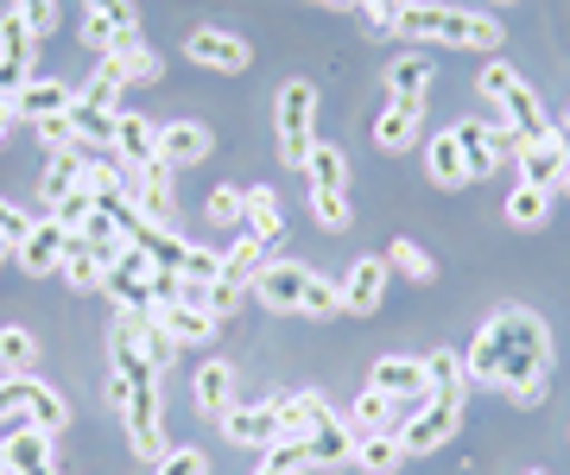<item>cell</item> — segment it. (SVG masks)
Listing matches in <instances>:
<instances>
[{
	"label": "cell",
	"mask_w": 570,
	"mask_h": 475,
	"mask_svg": "<svg viewBox=\"0 0 570 475\" xmlns=\"http://www.w3.org/2000/svg\"><path fill=\"white\" fill-rule=\"evenodd\" d=\"M387 7H400V13H406V7H419V0H387Z\"/></svg>",
	"instance_id": "obj_59"
},
{
	"label": "cell",
	"mask_w": 570,
	"mask_h": 475,
	"mask_svg": "<svg viewBox=\"0 0 570 475\" xmlns=\"http://www.w3.org/2000/svg\"><path fill=\"white\" fill-rule=\"evenodd\" d=\"M273 115H279V159H285L292 171H305L311 146H317V83L292 77V83L279 89Z\"/></svg>",
	"instance_id": "obj_6"
},
{
	"label": "cell",
	"mask_w": 570,
	"mask_h": 475,
	"mask_svg": "<svg viewBox=\"0 0 570 475\" xmlns=\"http://www.w3.org/2000/svg\"><path fill=\"white\" fill-rule=\"evenodd\" d=\"M77 39L89 44L96 58H108V51H115V32H108V26L96 20V13H89V7H82V20H77Z\"/></svg>",
	"instance_id": "obj_52"
},
{
	"label": "cell",
	"mask_w": 570,
	"mask_h": 475,
	"mask_svg": "<svg viewBox=\"0 0 570 475\" xmlns=\"http://www.w3.org/2000/svg\"><path fill=\"white\" fill-rule=\"evenodd\" d=\"M102 291H108V298H115L121 310H153V298H159V260H153L146 248H134V241H127L121 260L108 267Z\"/></svg>",
	"instance_id": "obj_10"
},
{
	"label": "cell",
	"mask_w": 570,
	"mask_h": 475,
	"mask_svg": "<svg viewBox=\"0 0 570 475\" xmlns=\"http://www.w3.org/2000/svg\"><path fill=\"white\" fill-rule=\"evenodd\" d=\"M0 58L20 63V70H32V58H39V32L26 26L20 7H13V13H0Z\"/></svg>",
	"instance_id": "obj_33"
},
{
	"label": "cell",
	"mask_w": 570,
	"mask_h": 475,
	"mask_svg": "<svg viewBox=\"0 0 570 475\" xmlns=\"http://www.w3.org/2000/svg\"><path fill=\"white\" fill-rule=\"evenodd\" d=\"M273 406H279L285 437H311V432L330 418V399H324V393H285V399H273Z\"/></svg>",
	"instance_id": "obj_30"
},
{
	"label": "cell",
	"mask_w": 570,
	"mask_h": 475,
	"mask_svg": "<svg viewBox=\"0 0 570 475\" xmlns=\"http://www.w3.org/2000/svg\"><path fill=\"white\" fill-rule=\"evenodd\" d=\"M77 241H82V248H89V254H96L102 267H115V260H121V248H127V235H121V228H115V222H108L102 209H96V216H89V222L77 228Z\"/></svg>",
	"instance_id": "obj_37"
},
{
	"label": "cell",
	"mask_w": 570,
	"mask_h": 475,
	"mask_svg": "<svg viewBox=\"0 0 570 475\" xmlns=\"http://www.w3.org/2000/svg\"><path fill=\"white\" fill-rule=\"evenodd\" d=\"M32 362H39V336L7 324L0 330V374H32Z\"/></svg>",
	"instance_id": "obj_39"
},
{
	"label": "cell",
	"mask_w": 570,
	"mask_h": 475,
	"mask_svg": "<svg viewBox=\"0 0 570 475\" xmlns=\"http://www.w3.org/2000/svg\"><path fill=\"white\" fill-rule=\"evenodd\" d=\"M425 96H431V58H419V51L393 58V63H387V108L425 115Z\"/></svg>",
	"instance_id": "obj_18"
},
{
	"label": "cell",
	"mask_w": 570,
	"mask_h": 475,
	"mask_svg": "<svg viewBox=\"0 0 570 475\" xmlns=\"http://www.w3.org/2000/svg\"><path fill=\"white\" fill-rule=\"evenodd\" d=\"M412 133H419V115H406V108H381V121H374V146H381V152H406Z\"/></svg>",
	"instance_id": "obj_42"
},
{
	"label": "cell",
	"mask_w": 570,
	"mask_h": 475,
	"mask_svg": "<svg viewBox=\"0 0 570 475\" xmlns=\"http://www.w3.org/2000/svg\"><path fill=\"white\" fill-rule=\"evenodd\" d=\"M261 241H254V235H235V248H228L223 254V279H228V286H254V273H261Z\"/></svg>",
	"instance_id": "obj_40"
},
{
	"label": "cell",
	"mask_w": 570,
	"mask_h": 475,
	"mask_svg": "<svg viewBox=\"0 0 570 475\" xmlns=\"http://www.w3.org/2000/svg\"><path fill=\"white\" fill-rule=\"evenodd\" d=\"M362 475H400L406 469V444H400V432H374L355 444V456H348Z\"/></svg>",
	"instance_id": "obj_25"
},
{
	"label": "cell",
	"mask_w": 570,
	"mask_h": 475,
	"mask_svg": "<svg viewBox=\"0 0 570 475\" xmlns=\"http://www.w3.org/2000/svg\"><path fill=\"white\" fill-rule=\"evenodd\" d=\"M564 127H570V115H564Z\"/></svg>",
	"instance_id": "obj_64"
},
{
	"label": "cell",
	"mask_w": 570,
	"mask_h": 475,
	"mask_svg": "<svg viewBox=\"0 0 570 475\" xmlns=\"http://www.w3.org/2000/svg\"><path fill=\"white\" fill-rule=\"evenodd\" d=\"M254 298L266 310H279V317H336L343 310V291L330 286L317 267H298V260H261Z\"/></svg>",
	"instance_id": "obj_3"
},
{
	"label": "cell",
	"mask_w": 570,
	"mask_h": 475,
	"mask_svg": "<svg viewBox=\"0 0 570 475\" xmlns=\"http://www.w3.org/2000/svg\"><path fill=\"white\" fill-rule=\"evenodd\" d=\"M425 380H431V393L469 387V374H463V355H456V349H438V355H425Z\"/></svg>",
	"instance_id": "obj_46"
},
{
	"label": "cell",
	"mask_w": 570,
	"mask_h": 475,
	"mask_svg": "<svg viewBox=\"0 0 570 475\" xmlns=\"http://www.w3.org/2000/svg\"><path fill=\"white\" fill-rule=\"evenodd\" d=\"M387 254H362L355 267L343 273V317H374V310L387 305Z\"/></svg>",
	"instance_id": "obj_12"
},
{
	"label": "cell",
	"mask_w": 570,
	"mask_h": 475,
	"mask_svg": "<svg viewBox=\"0 0 570 475\" xmlns=\"http://www.w3.org/2000/svg\"><path fill=\"white\" fill-rule=\"evenodd\" d=\"M184 58L197 63V70H223V77H242L247 63H254V51H247V39H235V32H223V26H197V32L184 39Z\"/></svg>",
	"instance_id": "obj_11"
},
{
	"label": "cell",
	"mask_w": 570,
	"mask_h": 475,
	"mask_svg": "<svg viewBox=\"0 0 570 475\" xmlns=\"http://www.w3.org/2000/svg\"><path fill=\"white\" fill-rule=\"evenodd\" d=\"M475 83H482L489 108H494V115H501V121L513 127V133H520V140H539V133L551 127V121H546V108H539V89H532L527 77L513 70V63L489 58V63H482V77H475Z\"/></svg>",
	"instance_id": "obj_5"
},
{
	"label": "cell",
	"mask_w": 570,
	"mask_h": 475,
	"mask_svg": "<svg viewBox=\"0 0 570 475\" xmlns=\"http://www.w3.org/2000/svg\"><path fill=\"white\" fill-rule=\"evenodd\" d=\"M13 127H20V108H13V102H0V140H7Z\"/></svg>",
	"instance_id": "obj_56"
},
{
	"label": "cell",
	"mask_w": 570,
	"mask_h": 475,
	"mask_svg": "<svg viewBox=\"0 0 570 475\" xmlns=\"http://www.w3.org/2000/svg\"><path fill=\"white\" fill-rule=\"evenodd\" d=\"M532 475H546V469H532Z\"/></svg>",
	"instance_id": "obj_63"
},
{
	"label": "cell",
	"mask_w": 570,
	"mask_h": 475,
	"mask_svg": "<svg viewBox=\"0 0 570 475\" xmlns=\"http://www.w3.org/2000/svg\"><path fill=\"white\" fill-rule=\"evenodd\" d=\"M32 83V70H20V63L0 58V102H20V89Z\"/></svg>",
	"instance_id": "obj_54"
},
{
	"label": "cell",
	"mask_w": 570,
	"mask_h": 475,
	"mask_svg": "<svg viewBox=\"0 0 570 475\" xmlns=\"http://www.w3.org/2000/svg\"><path fill=\"white\" fill-rule=\"evenodd\" d=\"M77 171H82V146H70V152H45V171H39V197H45V209L63 204V197H70V190L82 185Z\"/></svg>",
	"instance_id": "obj_29"
},
{
	"label": "cell",
	"mask_w": 570,
	"mask_h": 475,
	"mask_svg": "<svg viewBox=\"0 0 570 475\" xmlns=\"http://www.w3.org/2000/svg\"><path fill=\"white\" fill-rule=\"evenodd\" d=\"M317 7H355V0H317Z\"/></svg>",
	"instance_id": "obj_60"
},
{
	"label": "cell",
	"mask_w": 570,
	"mask_h": 475,
	"mask_svg": "<svg viewBox=\"0 0 570 475\" xmlns=\"http://www.w3.org/2000/svg\"><path fill=\"white\" fill-rule=\"evenodd\" d=\"M89 13L115 32V44L121 39H140V13H134V0H89Z\"/></svg>",
	"instance_id": "obj_44"
},
{
	"label": "cell",
	"mask_w": 570,
	"mask_h": 475,
	"mask_svg": "<svg viewBox=\"0 0 570 475\" xmlns=\"http://www.w3.org/2000/svg\"><path fill=\"white\" fill-rule=\"evenodd\" d=\"M305 171H311V190H348V159H343V146L317 140V146H311V159H305Z\"/></svg>",
	"instance_id": "obj_35"
},
{
	"label": "cell",
	"mask_w": 570,
	"mask_h": 475,
	"mask_svg": "<svg viewBox=\"0 0 570 475\" xmlns=\"http://www.w3.org/2000/svg\"><path fill=\"white\" fill-rule=\"evenodd\" d=\"M463 399L469 387H450V393H431L425 406L400 425V444H406V456H431L438 444H450L456 437V425H463Z\"/></svg>",
	"instance_id": "obj_7"
},
{
	"label": "cell",
	"mask_w": 570,
	"mask_h": 475,
	"mask_svg": "<svg viewBox=\"0 0 570 475\" xmlns=\"http://www.w3.org/2000/svg\"><path fill=\"white\" fill-rule=\"evenodd\" d=\"M153 310H159L165 330L178 336V349H204L209 336L223 330V324L204 310V298H190V291H184V298H171V305H153Z\"/></svg>",
	"instance_id": "obj_19"
},
{
	"label": "cell",
	"mask_w": 570,
	"mask_h": 475,
	"mask_svg": "<svg viewBox=\"0 0 570 475\" xmlns=\"http://www.w3.org/2000/svg\"><path fill=\"white\" fill-rule=\"evenodd\" d=\"M254 475H292V469H279V463H261V469H254Z\"/></svg>",
	"instance_id": "obj_57"
},
{
	"label": "cell",
	"mask_w": 570,
	"mask_h": 475,
	"mask_svg": "<svg viewBox=\"0 0 570 475\" xmlns=\"http://www.w3.org/2000/svg\"><path fill=\"white\" fill-rule=\"evenodd\" d=\"M20 13H26V26L45 39V32L58 26V0H20Z\"/></svg>",
	"instance_id": "obj_53"
},
{
	"label": "cell",
	"mask_w": 570,
	"mask_h": 475,
	"mask_svg": "<svg viewBox=\"0 0 570 475\" xmlns=\"http://www.w3.org/2000/svg\"><path fill=\"white\" fill-rule=\"evenodd\" d=\"M51 444L58 437L51 432H39V425H13V432H0V463L13 475H39V469H51L58 456H51Z\"/></svg>",
	"instance_id": "obj_17"
},
{
	"label": "cell",
	"mask_w": 570,
	"mask_h": 475,
	"mask_svg": "<svg viewBox=\"0 0 570 475\" xmlns=\"http://www.w3.org/2000/svg\"><path fill=\"white\" fill-rule=\"evenodd\" d=\"M508 222L513 228H546L551 222V190H532V185H513L508 190Z\"/></svg>",
	"instance_id": "obj_36"
},
{
	"label": "cell",
	"mask_w": 570,
	"mask_h": 475,
	"mask_svg": "<svg viewBox=\"0 0 570 475\" xmlns=\"http://www.w3.org/2000/svg\"><path fill=\"white\" fill-rule=\"evenodd\" d=\"M96 63H108V70H115V83H121V89H146V83H159V77H165L159 51H153L146 39H121L115 51H108V58H96Z\"/></svg>",
	"instance_id": "obj_21"
},
{
	"label": "cell",
	"mask_w": 570,
	"mask_h": 475,
	"mask_svg": "<svg viewBox=\"0 0 570 475\" xmlns=\"http://www.w3.org/2000/svg\"><path fill=\"white\" fill-rule=\"evenodd\" d=\"M463 374H469V387L508 393L513 406H546V393H551V330L539 324V310H527V305L494 310L489 324L475 330V343H469Z\"/></svg>",
	"instance_id": "obj_1"
},
{
	"label": "cell",
	"mask_w": 570,
	"mask_h": 475,
	"mask_svg": "<svg viewBox=\"0 0 570 475\" xmlns=\"http://www.w3.org/2000/svg\"><path fill=\"white\" fill-rule=\"evenodd\" d=\"M190 399H197V413H204L209 425H223V418L235 413V368H228V362H204L197 380H190Z\"/></svg>",
	"instance_id": "obj_22"
},
{
	"label": "cell",
	"mask_w": 570,
	"mask_h": 475,
	"mask_svg": "<svg viewBox=\"0 0 570 475\" xmlns=\"http://www.w3.org/2000/svg\"><path fill=\"white\" fill-rule=\"evenodd\" d=\"M209 152H216V133H209L204 121H159V166L178 178V171H190V166H204Z\"/></svg>",
	"instance_id": "obj_13"
},
{
	"label": "cell",
	"mask_w": 570,
	"mask_h": 475,
	"mask_svg": "<svg viewBox=\"0 0 570 475\" xmlns=\"http://www.w3.org/2000/svg\"><path fill=\"white\" fill-rule=\"evenodd\" d=\"M63 279H70L77 291H102V279H108V267H102L89 248H82L77 235H70V254H63Z\"/></svg>",
	"instance_id": "obj_41"
},
{
	"label": "cell",
	"mask_w": 570,
	"mask_h": 475,
	"mask_svg": "<svg viewBox=\"0 0 570 475\" xmlns=\"http://www.w3.org/2000/svg\"><path fill=\"white\" fill-rule=\"evenodd\" d=\"M235 305H242V286H228V279H209L204 286V310L223 324V317H235Z\"/></svg>",
	"instance_id": "obj_50"
},
{
	"label": "cell",
	"mask_w": 570,
	"mask_h": 475,
	"mask_svg": "<svg viewBox=\"0 0 570 475\" xmlns=\"http://www.w3.org/2000/svg\"><path fill=\"white\" fill-rule=\"evenodd\" d=\"M13 425H39L58 437L70 425V399L39 374H0V432H13Z\"/></svg>",
	"instance_id": "obj_4"
},
{
	"label": "cell",
	"mask_w": 570,
	"mask_h": 475,
	"mask_svg": "<svg viewBox=\"0 0 570 475\" xmlns=\"http://www.w3.org/2000/svg\"><path fill=\"white\" fill-rule=\"evenodd\" d=\"M7 260H13V248H7V241H0V267H7Z\"/></svg>",
	"instance_id": "obj_58"
},
{
	"label": "cell",
	"mask_w": 570,
	"mask_h": 475,
	"mask_svg": "<svg viewBox=\"0 0 570 475\" xmlns=\"http://www.w3.org/2000/svg\"><path fill=\"white\" fill-rule=\"evenodd\" d=\"M89 216H96V190H70V197H63V204H51V222H63L70 228V235H77L82 222H89Z\"/></svg>",
	"instance_id": "obj_48"
},
{
	"label": "cell",
	"mask_w": 570,
	"mask_h": 475,
	"mask_svg": "<svg viewBox=\"0 0 570 475\" xmlns=\"http://www.w3.org/2000/svg\"><path fill=\"white\" fill-rule=\"evenodd\" d=\"M216 432H223L228 444H242V451H273V444L285 437V425H279V406L266 399V406H235Z\"/></svg>",
	"instance_id": "obj_14"
},
{
	"label": "cell",
	"mask_w": 570,
	"mask_h": 475,
	"mask_svg": "<svg viewBox=\"0 0 570 475\" xmlns=\"http://www.w3.org/2000/svg\"><path fill=\"white\" fill-rule=\"evenodd\" d=\"M242 235H254L261 248H273V241L285 235V209H279V197H273L266 185L247 190V222H242Z\"/></svg>",
	"instance_id": "obj_28"
},
{
	"label": "cell",
	"mask_w": 570,
	"mask_h": 475,
	"mask_svg": "<svg viewBox=\"0 0 570 475\" xmlns=\"http://www.w3.org/2000/svg\"><path fill=\"white\" fill-rule=\"evenodd\" d=\"M450 133H456V146H463V166H469V178H482V171H489L494 159H501V146H494L489 121H456Z\"/></svg>",
	"instance_id": "obj_32"
},
{
	"label": "cell",
	"mask_w": 570,
	"mask_h": 475,
	"mask_svg": "<svg viewBox=\"0 0 570 475\" xmlns=\"http://www.w3.org/2000/svg\"><path fill=\"white\" fill-rule=\"evenodd\" d=\"M70 102H77V89L70 83H58V77H32L13 108H20L26 121H45V115H70Z\"/></svg>",
	"instance_id": "obj_26"
},
{
	"label": "cell",
	"mask_w": 570,
	"mask_h": 475,
	"mask_svg": "<svg viewBox=\"0 0 570 475\" xmlns=\"http://www.w3.org/2000/svg\"><path fill=\"white\" fill-rule=\"evenodd\" d=\"M374 393H387L393 406H406V399H431L425 362H419V355H381V362H374Z\"/></svg>",
	"instance_id": "obj_16"
},
{
	"label": "cell",
	"mask_w": 570,
	"mask_h": 475,
	"mask_svg": "<svg viewBox=\"0 0 570 475\" xmlns=\"http://www.w3.org/2000/svg\"><path fill=\"white\" fill-rule=\"evenodd\" d=\"M513 166H520V185L532 190H564V171H570V127L551 121L539 140H520L513 146Z\"/></svg>",
	"instance_id": "obj_8"
},
{
	"label": "cell",
	"mask_w": 570,
	"mask_h": 475,
	"mask_svg": "<svg viewBox=\"0 0 570 475\" xmlns=\"http://www.w3.org/2000/svg\"><path fill=\"white\" fill-rule=\"evenodd\" d=\"M26 235H32V216H26L20 204H7V197H0V241H7V248H20Z\"/></svg>",
	"instance_id": "obj_51"
},
{
	"label": "cell",
	"mask_w": 570,
	"mask_h": 475,
	"mask_svg": "<svg viewBox=\"0 0 570 475\" xmlns=\"http://www.w3.org/2000/svg\"><path fill=\"white\" fill-rule=\"evenodd\" d=\"M387 267L406 273V279H419V286H431V279H438V267H431V254L419 248V241H393V248H387Z\"/></svg>",
	"instance_id": "obj_45"
},
{
	"label": "cell",
	"mask_w": 570,
	"mask_h": 475,
	"mask_svg": "<svg viewBox=\"0 0 570 475\" xmlns=\"http://www.w3.org/2000/svg\"><path fill=\"white\" fill-rule=\"evenodd\" d=\"M108 152H115L121 166H153V159H159V121H146V115L121 108V115H115V140H108Z\"/></svg>",
	"instance_id": "obj_20"
},
{
	"label": "cell",
	"mask_w": 570,
	"mask_h": 475,
	"mask_svg": "<svg viewBox=\"0 0 570 475\" xmlns=\"http://www.w3.org/2000/svg\"><path fill=\"white\" fill-rule=\"evenodd\" d=\"M178 279H184V291H190V298H204L209 279H223V254H216V248H197V241H184Z\"/></svg>",
	"instance_id": "obj_34"
},
{
	"label": "cell",
	"mask_w": 570,
	"mask_h": 475,
	"mask_svg": "<svg viewBox=\"0 0 570 475\" xmlns=\"http://www.w3.org/2000/svg\"><path fill=\"white\" fill-rule=\"evenodd\" d=\"M564 197H570V171H564Z\"/></svg>",
	"instance_id": "obj_62"
},
{
	"label": "cell",
	"mask_w": 570,
	"mask_h": 475,
	"mask_svg": "<svg viewBox=\"0 0 570 475\" xmlns=\"http://www.w3.org/2000/svg\"><path fill=\"white\" fill-rule=\"evenodd\" d=\"M39 475H58V463H51V469H39Z\"/></svg>",
	"instance_id": "obj_61"
},
{
	"label": "cell",
	"mask_w": 570,
	"mask_h": 475,
	"mask_svg": "<svg viewBox=\"0 0 570 475\" xmlns=\"http://www.w3.org/2000/svg\"><path fill=\"white\" fill-rule=\"evenodd\" d=\"M115 190H121L153 228H171V235H178V197H171V171H165L159 159H153V166H121Z\"/></svg>",
	"instance_id": "obj_9"
},
{
	"label": "cell",
	"mask_w": 570,
	"mask_h": 475,
	"mask_svg": "<svg viewBox=\"0 0 570 475\" xmlns=\"http://www.w3.org/2000/svg\"><path fill=\"white\" fill-rule=\"evenodd\" d=\"M348 425H355L362 437H374V432H400V425H393V399H387V393H374V387H367L362 399L348 406Z\"/></svg>",
	"instance_id": "obj_38"
},
{
	"label": "cell",
	"mask_w": 570,
	"mask_h": 475,
	"mask_svg": "<svg viewBox=\"0 0 570 475\" xmlns=\"http://www.w3.org/2000/svg\"><path fill=\"white\" fill-rule=\"evenodd\" d=\"M127 317H134V343H140V355L165 374L171 362H178V336L159 324V310H127Z\"/></svg>",
	"instance_id": "obj_27"
},
{
	"label": "cell",
	"mask_w": 570,
	"mask_h": 475,
	"mask_svg": "<svg viewBox=\"0 0 570 475\" xmlns=\"http://www.w3.org/2000/svg\"><path fill=\"white\" fill-rule=\"evenodd\" d=\"M127 399H134V380H127V374H108V406L127 413Z\"/></svg>",
	"instance_id": "obj_55"
},
{
	"label": "cell",
	"mask_w": 570,
	"mask_h": 475,
	"mask_svg": "<svg viewBox=\"0 0 570 475\" xmlns=\"http://www.w3.org/2000/svg\"><path fill=\"white\" fill-rule=\"evenodd\" d=\"M63 254H70V228L63 222H32V235H26L20 248H13V260H20L32 279H45V273H63Z\"/></svg>",
	"instance_id": "obj_15"
},
{
	"label": "cell",
	"mask_w": 570,
	"mask_h": 475,
	"mask_svg": "<svg viewBox=\"0 0 570 475\" xmlns=\"http://www.w3.org/2000/svg\"><path fill=\"white\" fill-rule=\"evenodd\" d=\"M393 32L400 39H419V44H456V51H501V20H489V13H475V7H438V0H419V7H406L400 20H393Z\"/></svg>",
	"instance_id": "obj_2"
},
{
	"label": "cell",
	"mask_w": 570,
	"mask_h": 475,
	"mask_svg": "<svg viewBox=\"0 0 570 475\" xmlns=\"http://www.w3.org/2000/svg\"><path fill=\"white\" fill-rule=\"evenodd\" d=\"M115 115L121 108H96V102H70V121H77V146H89V152H108V140H115Z\"/></svg>",
	"instance_id": "obj_31"
},
{
	"label": "cell",
	"mask_w": 570,
	"mask_h": 475,
	"mask_svg": "<svg viewBox=\"0 0 570 475\" xmlns=\"http://www.w3.org/2000/svg\"><path fill=\"white\" fill-rule=\"evenodd\" d=\"M425 178H431L438 190H463V185H469L463 146H456V133H450V127H444V133H438V140L425 146Z\"/></svg>",
	"instance_id": "obj_24"
},
{
	"label": "cell",
	"mask_w": 570,
	"mask_h": 475,
	"mask_svg": "<svg viewBox=\"0 0 570 475\" xmlns=\"http://www.w3.org/2000/svg\"><path fill=\"white\" fill-rule=\"evenodd\" d=\"M355 444H362V432H355L348 418H336V413H330L324 425H317V432L305 437L311 469H336V463H348V456H355Z\"/></svg>",
	"instance_id": "obj_23"
},
{
	"label": "cell",
	"mask_w": 570,
	"mask_h": 475,
	"mask_svg": "<svg viewBox=\"0 0 570 475\" xmlns=\"http://www.w3.org/2000/svg\"><path fill=\"white\" fill-rule=\"evenodd\" d=\"M32 133H39L45 152H70L77 146V121L70 115H45V121H32Z\"/></svg>",
	"instance_id": "obj_49"
},
{
	"label": "cell",
	"mask_w": 570,
	"mask_h": 475,
	"mask_svg": "<svg viewBox=\"0 0 570 475\" xmlns=\"http://www.w3.org/2000/svg\"><path fill=\"white\" fill-rule=\"evenodd\" d=\"M204 216H209L216 228H235V235H242V222H247V190L216 185V190H209V204H204Z\"/></svg>",
	"instance_id": "obj_43"
},
{
	"label": "cell",
	"mask_w": 570,
	"mask_h": 475,
	"mask_svg": "<svg viewBox=\"0 0 570 475\" xmlns=\"http://www.w3.org/2000/svg\"><path fill=\"white\" fill-rule=\"evenodd\" d=\"M311 216L330 228V235H343L355 216H348V190H311Z\"/></svg>",
	"instance_id": "obj_47"
}]
</instances>
